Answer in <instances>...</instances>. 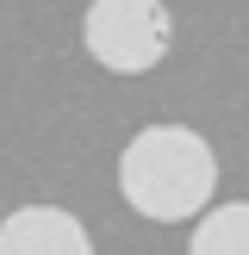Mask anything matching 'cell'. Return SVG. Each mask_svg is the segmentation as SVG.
I'll return each mask as SVG.
<instances>
[{
    "label": "cell",
    "instance_id": "6da1fadb",
    "mask_svg": "<svg viewBox=\"0 0 249 255\" xmlns=\"http://www.w3.org/2000/svg\"><path fill=\"white\" fill-rule=\"evenodd\" d=\"M119 193L149 224H187L218 193V156L193 125H143L119 149Z\"/></svg>",
    "mask_w": 249,
    "mask_h": 255
},
{
    "label": "cell",
    "instance_id": "7a4b0ae2",
    "mask_svg": "<svg viewBox=\"0 0 249 255\" xmlns=\"http://www.w3.org/2000/svg\"><path fill=\"white\" fill-rule=\"evenodd\" d=\"M81 50L106 75H149V69H162L168 50H174L168 0H87Z\"/></svg>",
    "mask_w": 249,
    "mask_h": 255
},
{
    "label": "cell",
    "instance_id": "277c9868",
    "mask_svg": "<svg viewBox=\"0 0 249 255\" xmlns=\"http://www.w3.org/2000/svg\"><path fill=\"white\" fill-rule=\"evenodd\" d=\"M187 255H249V199L206 206L187 237Z\"/></svg>",
    "mask_w": 249,
    "mask_h": 255
},
{
    "label": "cell",
    "instance_id": "3957f363",
    "mask_svg": "<svg viewBox=\"0 0 249 255\" xmlns=\"http://www.w3.org/2000/svg\"><path fill=\"white\" fill-rule=\"evenodd\" d=\"M0 255H94V237L62 206H19L0 218Z\"/></svg>",
    "mask_w": 249,
    "mask_h": 255
}]
</instances>
